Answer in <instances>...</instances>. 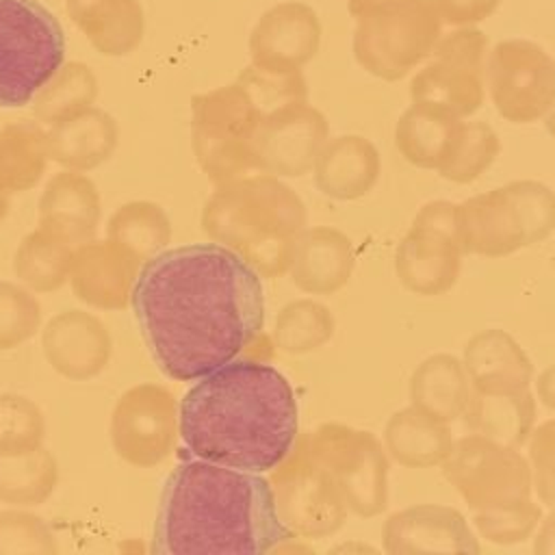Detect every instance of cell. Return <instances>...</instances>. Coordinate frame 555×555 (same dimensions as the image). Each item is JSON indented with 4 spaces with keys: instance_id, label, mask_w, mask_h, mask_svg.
<instances>
[{
    "instance_id": "cell-1",
    "label": "cell",
    "mask_w": 555,
    "mask_h": 555,
    "mask_svg": "<svg viewBox=\"0 0 555 555\" xmlns=\"http://www.w3.org/2000/svg\"><path fill=\"white\" fill-rule=\"evenodd\" d=\"M130 306L152 358L176 382H195L238 358L264 327L260 273L212 241L147 260Z\"/></svg>"
},
{
    "instance_id": "cell-2",
    "label": "cell",
    "mask_w": 555,
    "mask_h": 555,
    "mask_svg": "<svg viewBox=\"0 0 555 555\" xmlns=\"http://www.w3.org/2000/svg\"><path fill=\"white\" fill-rule=\"evenodd\" d=\"M178 410L193 457L249 473H271L299 436L293 386L262 360L234 358L202 375Z\"/></svg>"
},
{
    "instance_id": "cell-3",
    "label": "cell",
    "mask_w": 555,
    "mask_h": 555,
    "mask_svg": "<svg viewBox=\"0 0 555 555\" xmlns=\"http://www.w3.org/2000/svg\"><path fill=\"white\" fill-rule=\"evenodd\" d=\"M293 533L280 522L269 479L199 457L169 475L152 533L158 555H260Z\"/></svg>"
},
{
    "instance_id": "cell-4",
    "label": "cell",
    "mask_w": 555,
    "mask_h": 555,
    "mask_svg": "<svg viewBox=\"0 0 555 555\" xmlns=\"http://www.w3.org/2000/svg\"><path fill=\"white\" fill-rule=\"evenodd\" d=\"M199 223L212 243L241 256L260 278H280L308 228V215L304 199L282 178L254 171L215 184Z\"/></svg>"
},
{
    "instance_id": "cell-5",
    "label": "cell",
    "mask_w": 555,
    "mask_h": 555,
    "mask_svg": "<svg viewBox=\"0 0 555 555\" xmlns=\"http://www.w3.org/2000/svg\"><path fill=\"white\" fill-rule=\"evenodd\" d=\"M63 61V28L39 0H0V108L30 104Z\"/></svg>"
},
{
    "instance_id": "cell-6",
    "label": "cell",
    "mask_w": 555,
    "mask_h": 555,
    "mask_svg": "<svg viewBox=\"0 0 555 555\" xmlns=\"http://www.w3.org/2000/svg\"><path fill=\"white\" fill-rule=\"evenodd\" d=\"M264 115L238 78L191 100V147L212 184L256 171L251 141Z\"/></svg>"
},
{
    "instance_id": "cell-7",
    "label": "cell",
    "mask_w": 555,
    "mask_h": 555,
    "mask_svg": "<svg viewBox=\"0 0 555 555\" xmlns=\"http://www.w3.org/2000/svg\"><path fill=\"white\" fill-rule=\"evenodd\" d=\"M310 455L323 466L349 514L379 516L388 505V453L375 434L343 423H323L304 434Z\"/></svg>"
},
{
    "instance_id": "cell-8",
    "label": "cell",
    "mask_w": 555,
    "mask_h": 555,
    "mask_svg": "<svg viewBox=\"0 0 555 555\" xmlns=\"http://www.w3.org/2000/svg\"><path fill=\"white\" fill-rule=\"evenodd\" d=\"M440 468L475 514H496L533 501L529 460L518 447L470 431L455 440Z\"/></svg>"
},
{
    "instance_id": "cell-9",
    "label": "cell",
    "mask_w": 555,
    "mask_h": 555,
    "mask_svg": "<svg viewBox=\"0 0 555 555\" xmlns=\"http://www.w3.org/2000/svg\"><path fill=\"white\" fill-rule=\"evenodd\" d=\"M442 35V20L429 2H408L356 17L353 56L375 78L395 82L416 69Z\"/></svg>"
},
{
    "instance_id": "cell-10",
    "label": "cell",
    "mask_w": 555,
    "mask_h": 555,
    "mask_svg": "<svg viewBox=\"0 0 555 555\" xmlns=\"http://www.w3.org/2000/svg\"><path fill=\"white\" fill-rule=\"evenodd\" d=\"M486 61L488 39L479 28L457 26L440 35L410 80L412 102L470 117L486 100Z\"/></svg>"
},
{
    "instance_id": "cell-11",
    "label": "cell",
    "mask_w": 555,
    "mask_h": 555,
    "mask_svg": "<svg viewBox=\"0 0 555 555\" xmlns=\"http://www.w3.org/2000/svg\"><path fill=\"white\" fill-rule=\"evenodd\" d=\"M269 486L280 522L299 538H327L336 533L349 509L323 466L310 455L304 434L288 455L271 468Z\"/></svg>"
},
{
    "instance_id": "cell-12",
    "label": "cell",
    "mask_w": 555,
    "mask_h": 555,
    "mask_svg": "<svg viewBox=\"0 0 555 555\" xmlns=\"http://www.w3.org/2000/svg\"><path fill=\"white\" fill-rule=\"evenodd\" d=\"M457 238V204L447 199L427 202L414 215L410 230L395 254V273L401 286L421 297L451 291L462 269Z\"/></svg>"
},
{
    "instance_id": "cell-13",
    "label": "cell",
    "mask_w": 555,
    "mask_h": 555,
    "mask_svg": "<svg viewBox=\"0 0 555 555\" xmlns=\"http://www.w3.org/2000/svg\"><path fill=\"white\" fill-rule=\"evenodd\" d=\"M486 89L509 124L542 119L555 100V59L527 39H505L488 50Z\"/></svg>"
},
{
    "instance_id": "cell-14",
    "label": "cell",
    "mask_w": 555,
    "mask_h": 555,
    "mask_svg": "<svg viewBox=\"0 0 555 555\" xmlns=\"http://www.w3.org/2000/svg\"><path fill=\"white\" fill-rule=\"evenodd\" d=\"M111 444L117 457L137 468L163 464L180 438V410L160 384L130 386L111 412Z\"/></svg>"
},
{
    "instance_id": "cell-15",
    "label": "cell",
    "mask_w": 555,
    "mask_h": 555,
    "mask_svg": "<svg viewBox=\"0 0 555 555\" xmlns=\"http://www.w3.org/2000/svg\"><path fill=\"white\" fill-rule=\"evenodd\" d=\"M330 139L325 115L308 100L293 102L264 115L251 141L256 171L278 178H299L312 171Z\"/></svg>"
},
{
    "instance_id": "cell-16",
    "label": "cell",
    "mask_w": 555,
    "mask_h": 555,
    "mask_svg": "<svg viewBox=\"0 0 555 555\" xmlns=\"http://www.w3.org/2000/svg\"><path fill=\"white\" fill-rule=\"evenodd\" d=\"M41 351L46 362L61 377L87 382L108 366L113 338L100 317L80 308H69L56 312L43 325Z\"/></svg>"
},
{
    "instance_id": "cell-17",
    "label": "cell",
    "mask_w": 555,
    "mask_h": 555,
    "mask_svg": "<svg viewBox=\"0 0 555 555\" xmlns=\"http://www.w3.org/2000/svg\"><path fill=\"white\" fill-rule=\"evenodd\" d=\"M384 551L408 553H479V542L464 514L449 505L421 503L390 514L382 527Z\"/></svg>"
},
{
    "instance_id": "cell-18",
    "label": "cell",
    "mask_w": 555,
    "mask_h": 555,
    "mask_svg": "<svg viewBox=\"0 0 555 555\" xmlns=\"http://www.w3.org/2000/svg\"><path fill=\"white\" fill-rule=\"evenodd\" d=\"M321 48V22L304 2H280L264 11L249 33L254 65L271 69H301Z\"/></svg>"
},
{
    "instance_id": "cell-19",
    "label": "cell",
    "mask_w": 555,
    "mask_h": 555,
    "mask_svg": "<svg viewBox=\"0 0 555 555\" xmlns=\"http://www.w3.org/2000/svg\"><path fill=\"white\" fill-rule=\"evenodd\" d=\"M457 238L464 254L501 258L529 247L525 219L507 186L457 204Z\"/></svg>"
},
{
    "instance_id": "cell-20",
    "label": "cell",
    "mask_w": 555,
    "mask_h": 555,
    "mask_svg": "<svg viewBox=\"0 0 555 555\" xmlns=\"http://www.w3.org/2000/svg\"><path fill=\"white\" fill-rule=\"evenodd\" d=\"M141 264L113 241H87L76 247L69 284L74 295L98 310H124L132 304Z\"/></svg>"
},
{
    "instance_id": "cell-21",
    "label": "cell",
    "mask_w": 555,
    "mask_h": 555,
    "mask_svg": "<svg viewBox=\"0 0 555 555\" xmlns=\"http://www.w3.org/2000/svg\"><path fill=\"white\" fill-rule=\"evenodd\" d=\"M100 219V191L85 171L61 169L52 173L37 204L39 228H46L78 247L95 238Z\"/></svg>"
},
{
    "instance_id": "cell-22",
    "label": "cell",
    "mask_w": 555,
    "mask_h": 555,
    "mask_svg": "<svg viewBox=\"0 0 555 555\" xmlns=\"http://www.w3.org/2000/svg\"><path fill=\"white\" fill-rule=\"evenodd\" d=\"M353 267L351 238L338 228L314 225L299 234L286 273L308 295H332L349 284Z\"/></svg>"
},
{
    "instance_id": "cell-23",
    "label": "cell",
    "mask_w": 555,
    "mask_h": 555,
    "mask_svg": "<svg viewBox=\"0 0 555 555\" xmlns=\"http://www.w3.org/2000/svg\"><path fill=\"white\" fill-rule=\"evenodd\" d=\"M382 173L377 147L362 134H340L321 147L312 178L317 189L332 199L353 202L373 191Z\"/></svg>"
},
{
    "instance_id": "cell-24",
    "label": "cell",
    "mask_w": 555,
    "mask_h": 555,
    "mask_svg": "<svg viewBox=\"0 0 555 555\" xmlns=\"http://www.w3.org/2000/svg\"><path fill=\"white\" fill-rule=\"evenodd\" d=\"M464 369L473 390L479 392H518L529 390L533 364L518 340L499 327L475 332L462 351Z\"/></svg>"
},
{
    "instance_id": "cell-25",
    "label": "cell",
    "mask_w": 555,
    "mask_h": 555,
    "mask_svg": "<svg viewBox=\"0 0 555 555\" xmlns=\"http://www.w3.org/2000/svg\"><path fill=\"white\" fill-rule=\"evenodd\" d=\"M50 160L63 169L91 171L106 163L117 147L119 126L95 104L46 128Z\"/></svg>"
},
{
    "instance_id": "cell-26",
    "label": "cell",
    "mask_w": 555,
    "mask_h": 555,
    "mask_svg": "<svg viewBox=\"0 0 555 555\" xmlns=\"http://www.w3.org/2000/svg\"><path fill=\"white\" fill-rule=\"evenodd\" d=\"M65 11L104 56H126L143 41L145 17L139 0H65Z\"/></svg>"
},
{
    "instance_id": "cell-27",
    "label": "cell",
    "mask_w": 555,
    "mask_h": 555,
    "mask_svg": "<svg viewBox=\"0 0 555 555\" xmlns=\"http://www.w3.org/2000/svg\"><path fill=\"white\" fill-rule=\"evenodd\" d=\"M408 392L410 405L442 423H453L464 416L473 384L462 358L453 353H431L412 371Z\"/></svg>"
},
{
    "instance_id": "cell-28",
    "label": "cell",
    "mask_w": 555,
    "mask_h": 555,
    "mask_svg": "<svg viewBox=\"0 0 555 555\" xmlns=\"http://www.w3.org/2000/svg\"><path fill=\"white\" fill-rule=\"evenodd\" d=\"M455 438L449 423H442L414 405L401 408L386 421L384 447L388 457L405 468L442 466Z\"/></svg>"
},
{
    "instance_id": "cell-29",
    "label": "cell",
    "mask_w": 555,
    "mask_h": 555,
    "mask_svg": "<svg viewBox=\"0 0 555 555\" xmlns=\"http://www.w3.org/2000/svg\"><path fill=\"white\" fill-rule=\"evenodd\" d=\"M462 121L442 108L412 102L395 126V147L410 165L438 171L457 141Z\"/></svg>"
},
{
    "instance_id": "cell-30",
    "label": "cell",
    "mask_w": 555,
    "mask_h": 555,
    "mask_svg": "<svg viewBox=\"0 0 555 555\" xmlns=\"http://www.w3.org/2000/svg\"><path fill=\"white\" fill-rule=\"evenodd\" d=\"M464 423L473 434L520 447L535 427V399L531 390L479 392L473 390Z\"/></svg>"
},
{
    "instance_id": "cell-31",
    "label": "cell",
    "mask_w": 555,
    "mask_h": 555,
    "mask_svg": "<svg viewBox=\"0 0 555 555\" xmlns=\"http://www.w3.org/2000/svg\"><path fill=\"white\" fill-rule=\"evenodd\" d=\"M76 245L63 236L35 228L13 254V275L33 293H52L69 282Z\"/></svg>"
},
{
    "instance_id": "cell-32",
    "label": "cell",
    "mask_w": 555,
    "mask_h": 555,
    "mask_svg": "<svg viewBox=\"0 0 555 555\" xmlns=\"http://www.w3.org/2000/svg\"><path fill=\"white\" fill-rule=\"evenodd\" d=\"M106 238L128 251L141 267L165 251L173 228L165 208L150 199H132L115 208L106 223Z\"/></svg>"
},
{
    "instance_id": "cell-33",
    "label": "cell",
    "mask_w": 555,
    "mask_h": 555,
    "mask_svg": "<svg viewBox=\"0 0 555 555\" xmlns=\"http://www.w3.org/2000/svg\"><path fill=\"white\" fill-rule=\"evenodd\" d=\"M50 160L46 128L39 121H15L0 128V191H30Z\"/></svg>"
},
{
    "instance_id": "cell-34",
    "label": "cell",
    "mask_w": 555,
    "mask_h": 555,
    "mask_svg": "<svg viewBox=\"0 0 555 555\" xmlns=\"http://www.w3.org/2000/svg\"><path fill=\"white\" fill-rule=\"evenodd\" d=\"M59 486V464L50 449L35 447L20 453H0V503L37 507Z\"/></svg>"
},
{
    "instance_id": "cell-35",
    "label": "cell",
    "mask_w": 555,
    "mask_h": 555,
    "mask_svg": "<svg viewBox=\"0 0 555 555\" xmlns=\"http://www.w3.org/2000/svg\"><path fill=\"white\" fill-rule=\"evenodd\" d=\"M95 98L98 78L93 69L80 61H69L35 95L33 115L41 126H52L93 106Z\"/></svg>"
},
{
    "instance_id": "cell-36",
    "label": "cell",
    "mask_w": 555,
    "mask_h": 555,
    "mask_svg": "<svg viewBox=\"0 0 555 555\" xmlns=\"http://www.w3.org/2000/svg\"><path fill=\"white\" fill-rule=\"evenodd\" d=\"M336 319L327 306L314 299H293L280 308L273 321V345L288 356H306L332 340Z\"/></svg>"
},
{
    "instance_id": "cell-37",
    "label": "cell",
    "mask_w": 555,
    "mask_h": 555,
    "mask_svg": "<svg viewBox=\"0 0 555 555\" xmlns=\"http://www.w3.org/2000/svg\"><path fill=\"white\" fill-rule=\"evenodd\" d=\"M501 152V141L494 128L486 121H462L457 141L438 173L455 184H470L481 178Z\"/></svg>"
},
{
    "instance_id": "cell-38",
    "label": "cell",
    "mask_w": 555,
    "mask_h": 555,
    "mask_svg": "<svg viewBox=\"0 0 555 555\" xmlns=\"http://www.w3.org/2000/svg\"><path fill=\"white\" fill-rule=\"evenodd\" d=\"M43 438V410L26 395L0 392V453H20L41 447Z\"/></svg>"
},
{
    "instance_id": "cell-39",
    "label": "cell",
    "mask_w": 555,
    "mask_h": 555,
    "mask_svg": "<svg viewBox=\"0 0 555 555\" xmlns=\"http://www.w3.org/2000/svg\"><path fill=\"white\" fill-rule=\"evenodd\" d=\"M41 330V304L20 282L0 280V351L28 343Z\"/></svg>"
},
{
    "instance_id": "cell-40",
    "label": "cell",
    "mask_w": 555,
    "mask_h": 555,
    "mask_svg": "<svg viewBox=\"0 0 555 555\" xmlns=\"http://www.w3.org/2000/svg\"><path fill=\"white\" fill-rule=\"evenodd\" d=\"M59 540L52 527L28 507L0 509V555H54Z\"/></svg>"
},
{
    "instance_id": "cell-41",
    "label": "cell",
    "mask_w": 555,
    "mask_h": 555,
    "mask_svg": "<svg viewBox=\"0 0 555 555\" xmlns=\"http://www.w3.org/2000/svg\"><path fill=\"white\" fill-rule=\"evenodd\" d=\"M505 186L520 208L529 245L548 238L555 230V191L538 180H514Z\"/></svg>"
},
{
    "instance_id": "cell-42",
    "label": "cell",
    "mask_w": 555,
    "mask_h": 555,
    "mask_svg": "<svg viewBox=\"0 0 555 555\" xmlns=\"http://www.w3.org/2000/svg\"><path fill=\"white\" fill-rule=\"evenodd\" d=\"M542 520V509L538 503L529 501L520 507L496 512V514H475L473 525L479 538L499 546H512L525 542L533 535Z\"/></svg>"
},
{
    "instance_id": "cell-43",
    "label": "cell",
    "mask_w": 555,
    "mask_h": 555,
    "mask_svg": "<svg viewBox=\"0 0 555 555\" xmlns=\"http://www.w3.org/2000/svg\"><path fill=\"white\" fill-rule=\"evenodd\" d=\"M527 447L533 492L548 509H555V418L533 427Z\"/></svg>"
},
{
    "instance_id": "cell-44",
    "label": "cell",
    "mask_w": 555,
    "mask_h": 555,
    "mask_svg": "<svg viewBox=\"0 0 555 555\" xmlns=\"http://www.w3.org/2000/svg\"><path fill=\"white\" fill-rule=\"evenodd\" d=\"M442 24L449 26H475L490 17L501 0H429Z\"/></svg>"
},
{
    "instance_id": "cell-45",
    "label": "cell",
    "mask_w": 555,
    "mask_h": 555,
    "mask_svg": "<svg viewBox=\"0 0 555 555\" xmlns=\"http://www.w3.org/2000/svg\"><path fill=\"white\" fill-rule=\"evenodd\" d=\"M533 551L538 555H555V509H551L533 531Z\"/></svg>"
},
{
    "instance_id": "cell-46",
    "label": "cell",
    "mask_w": 555,
    "mask_h": 555,
    "mask_svg": "<svg viewBox=\"0 0 555 555\" xmlns=\"http://www.w3.org/2000/svg\"><path fill=\"white\" fill-rule=\"evenodd\" d=\"M535 397L538 401L555 412V362H551L535 379Z\"/></svg>"
},
{
    "instance_id": "cell-47",
    "label": "cell",
    "mask_w": 555,
    "mask_h": 555,
    "mask_svg": "<svg viewBox=\"0 0 555 555\" xmlns=\"http://www.w3.org/2000/svg\"><path fill=\"white\" fill-rule=\"evenodd\" d=\"M408 2H429V0H349V13L353 17H360L364 13L386 9V7H397V4H408ZM431 4V2H429Z\"/></svg>"
},
{
    "instance_id": "cell-48",
    "label": "cell",
    "mask_w": 555,
    "mask_h": 555,
    "mask_svg": "<svg viewBox=\"0 0 555 555\" xmlns=\"http://www.w3.org/2000/svg\"><path fill=\"white\" fill-rule=\"evenodd\" d=\"M544 126H546V130H548V134L555 139V100H553V104H551V108H548V113L544 115Z\"/></svg>"
},
{
    "instance_id": "cell-49",
    "label": "cell",
    "mask_w": 555,
    "mask_h": 555,
    "mask_svg": "<svg viewBox=\"0 0 555 555\" xmlns=\"http://www.w3.org/2000/svg\"><path fill=\"white\" fill-rule=\"evenodd\" d=\"M7 212H9V193L0 191V223L4 221Z\"/></svg>"
}]
</instances>
